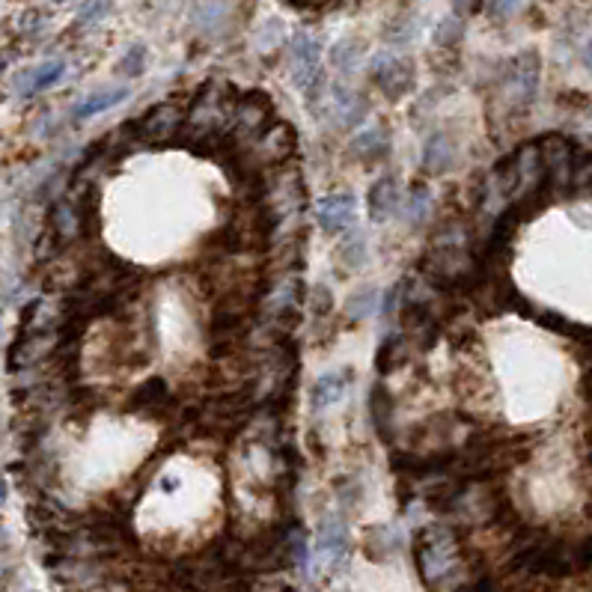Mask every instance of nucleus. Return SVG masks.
Instances as JSON below:
<instances>
[{
  "instance_id": "f257e3e1",
  "label": "nucleus",
  "mask_w": 592,
  "mask_h": 592,
  "mask_svg": "<svg viewBox=\"0 0 592 592\" xmlns=\"http://www.w3.org/2000/svg\"><path fill=\"white\" fill-rule=\"evenodd\" d=\"M458 536L450 527L435 524L420 530L414 542V557H417V569H420V578L428 587L437 592H453L462 580V554H458Z\"/></svg>"
},
{
  "instance_id": "f03ea898",
  "label": "nucleus",
  "mask_w": 592,
  "mask_h": 592,
  "mask_svg": "<svg viewBox=\"0 0 592 592\" xmlns=\"http://www.w3.org/2000/svg\"><path fill=\"white\" fill-rule=\"evenodd\" d=\"M539 75H542V57L536 48H527L522 54L509 57L497 78V99L503 101V114L509 117H524L527 108L533 105L536 89H539ZM506 117V119H509Z\"/></svg>"
},
{
  "instance_id": "7ed1b4c3",
  "label": "nucleus",
  "mask_w": 592,
  "mask_h": 592,
  "mask_svg": "<svg viewBox=\"0 0 592 592\" xmlns=\"http://www.w3.org/2000/svg\"><path fill=\"white\" fill-rule=\"evenodd\" d=\"M128 135L135 140V146H170L176 143L182 128H185V119L179 117V110L173 105H155L149 108L140 119L128 122Z\"/></svg>"
},
{
  "instance_id": "20e7f679",
  "label": "nucleus",
  "mask_w": 592,
  "mask_h": 592,
  "mask_svg": "<svg viewBox=\"0 0 592 592\" xmlns=\"http://www.w3.org/2000/svg\"><path fill=\"white\" fill-rule=\"evenodd\" d=\"M370 78H372V84L379 87L390 101H402L414 89V84H417V69H414V60L411 57L381 51V54L372 57Z\"/></svg>"
},
{
  "instance_id": "39448f33",
  "label": "nucleus",
  "mask_w": 592,
  "mask_h": 592,
  "mask_svg": "<svg viewBox=\"0 0 592 592\" xmlns=\"http://www.w3.org/2000/svg\"><path fill=\"white\" fill-rule=\"evenodd\" d=\"M274 122V105L271 96L265 89H248L239 105H236V117H232V126H236V135H230V140L239 146V137H262L268 126Z\"/></svg>"
},
{
  "instance_id": "423d86ee",
  "label": "nucleus",
  "mask_w": 592,
  "mask_h": 592,
  "mask_svg": "<svg viewBox=\"0 0 592 592\" xmlns=\"http://www.w3.org/2000/svg\"><path fill=\"white\" fill-rule=\"evenodd\" d=\"M539 149H542L548 188L554 193L571 188V167H575L578 143H571L563 135H548V137H539Z\"/></svg>"
},
{
  "instance_id": "0eeeda50",
  "label": "nucleus",
  "mask_w": 592,
  "mask_h": 592,
  "mask_svg": "<svg viewBox=\"0 0 592 592\" xmlns=\"http://www.w3.org/2000/svg\"><path fill=\"white\" fill-rule=\"evenodd\" d=\"M298 149V131H295L292 122L286 119H274L268 131L257 140V167H277V164H289V158Z\"/></svg>"
},
{
  "instance_id": "6e6552de",
  "label": "nucleus",
  "mask_w": 592,
  "mask_h": 592,
  "mask_svg": "<svg viewBox=\"0 0 592 592\" xmlns=\"http://www.w3.org/2000/svg\"><path fill=\"white\" fill-rule=\"evenodd\" d=\"M289 54H292V80L307 93L315 80L324 78L322 69H319V57H322L319 39L307 33V30H298L289 42Z\"/></svg>"
},
{
  "instance_id": "1a4fd4ad",
  "label": "nucleus",
  "mask_w": 592,
  "mask_h": 592,
  "mask_svg": "<svg viewBox=\"0 0 592 592\" xmlns=\"http://www.w3.org/2000/svg\"><path fill=\"white\" fill-rule=\"evenodd\" d=\"M176 405V396H173L170 384L164 379H146L143 384H137L135 390L128 396V411L131 414H140V417H152V420H161L167 417Z\"/></svg>"
},
{
  "instance_id": "9d476101",
  "label": "nucleus",
  "mask_w": 592,
  "mask_h": 592,
  "mask_svg": "<svg viewBox=\"0 0 592 592\" xmlns=\"http://www.w3.org/2000/svg\"><path fill=\"white\" fill-rule=\"evenodd\" d=\"M349 527H345L343 515H328L322 518L319 533H315V559L322 563L324 571H334L336 563L349 554Z\"/></svg>"
},
{
  "instance_id": "9b49d317",
  "label": "nucleus",
  "mask_w": 592,
  "mask_h": 592,
  "mask_svg": "<svg viewBox=\"0 0 592 592\" xmlns=\"http://www.w3.org/2000/svg\"><path fill=\"white\" fill-rule=\"evenodd\" d=\"M354 214H357V200L354 193L343 191V193H328L315 202V221L319 227L328 232V236H340L354 223Z\"/></svg>"
},
{
  "instance_id": "f8f14e48",
  "label": "nucleus",
  "mask_w": 592,
  "mask_h": 592,
  "mask_svg": "<svg viewBox=\"0 0 592 592\" xmlns=\"http://www.w3.org/2000/svg\"><path fill=\"white\" fill-rule=\"evenodd\" d=\"M63 75H66L63 60H45V63H39V66H27L22 71H15V75L9 78V93L13 96H36L39 89L54 87Z\"/></svg>"
},
{
  "instance_id": "ddd939ff",
  "label": "nucleus",
  "mask_w": 592,
  "mask_h": 592,
  "mask_svg": "<svg viewBox=\"0 0 592 592\" xmlns=\"http://www.w3.org/2000/svg\"><path fill=\"white\" fill-rule=\"evenodd\" d=\"M352 158L361 161V164H379V161L387 158L390 152V128L384 122H375V126H366L363 131H357L354 140H352Z\"/></svg>"
},
{
  "instance_id": "4468645a",
  "label": "nucleus",
  "mask_w": 592,
  "mask_h": 592,
  "mask_svg": "<svg viewBox=\"0 0 592 592\" xmlns=\"http://www.w3.org/2000/svg\"><path fill=\"white\" fill-rule=\"evenodd\" d=\"M458 161L456 140L446 131H435L423 146V170L428 176H446Z\"/></svg>"
},
{
  "instance_id": "2eb2a0df",
  "label": "nucleus",
  "mask_w": 592,
  "mask_h": 592,
  "mask_svg": "<svg viewBox=\"0 0 592 592\" xmlns=\"http://www.w3.org/2000/svg\"><path fill=\"white\" fill-rule=\"evenodd\" d=\"M370 423L372 428L379 432L381 441H393V432H396V402H393V393L387 390L384 384H372L370 390Z\"/></svg>"
},
{
  "instance_id": "dca6fc26",
  "label": "nucleus",
  "mask_w": 592,
  "mask_h": 592,
  "mask_svg": "<svg viewBox=\"0 0 592 592\" xmlns=\"http://www.w3.org/2000/svg\"><path fill=\"white\" fill-rule=\"evenodd\" d=\"M366 209H370V218L375 223L387 221L390 214H396L399 209V176L387 173L375 185L370 188V197H366Z\"/></svg>"
},
{
  "instance_id": "f3484780",
  "label": "nucleus",
  "mask_w": 592,
  "mask_h": 592,
  "mask_svg": "<svg viewBox=\"0 0 592 592\" xmlns=\"http://www.w3.org/2000/svg\"><path fill=\"white\" fill-rule=\"evenodd\" d=\"M366 110H370V101H366V96L354 93V89L343 87V89H336V93H334L331 117H334V122H336V128H354V126H361L363 117H366Z\"/></svg>"
},
{
  "instance_id": "a211bd4d",
  "label": "nucleus",
  "mask_w": 592,
  "mask_h": 592,
  "mask_svg": "<svg viewBox=\"0 0 592 592\" xmlns=\"http://www.w3.org/2000/svg\"><path fill=\"white\" fill-rule=\"evenodd\" d=\"M408 354H411V336L396 331V334L387 336V340L381 343L379 354H375V370H379V375H390V372L399 370V366L408 363Z\"/></svg>"
},
{
  "instance_id": "6ab92c4d",
  "label": "nucleus",
  "mask_w": 592,
  "mask_h": 592,
  "mask_svg": "<svg viewBox=\"0 0 592 592\" xmlns=\"http://www.w3.org/2000/svg\"><path fill=\"white\" fill-rule=\"evenodd\" d=\"M51 239H54V248H66L69 241H75L80 236V221H78V209L75 202H57L51 209Z\"/></svg>"
},
{
  "instance_id": "aec40b11",
  "label": "nucleus",
  "mask_w": 592,
  "mask_h": 592,
  "mask_svg": "<svg viewBox=\"0 0 592 592\" xmlns=\"http://www.w3.org/2000/svg\"><path fill=\"white\" fill-rule=\"evenodd\" d=\"M402 542H405V539L399 533V527H393V524H375L363 533V548L372 559L393 557L396 550L402 548Z\"/></svg>"
},
{
  "instance_id": "412c9836",
  "label": "nucleus",
  "mask_w": 592,
  "mask_h": 592,
  "mask_svg": "<svg viewBox=\"0 0 592 592\" xmlns=\"http://www.w3.org/2000/svg\"><path fill=\"white\" fill-rule=\"evenodd\" d=\"M128 99V87H108L99 89V93H89L87 99H80L75 108H71V117L75 119H89L96 114H105V110L122 105Z\"/></svg>"
},
{
  "instance_id": "4be33fe9",
  "label": "nucleus",
  "mask_w": 592,
  "mask_h": 592,
  "mask_svg": "<svg viewBox=\"0 0 592 592\" xmlns=\"http://www.w3.org/2000/svg\"><path fill=\"white\" fill-rule=\"evenodd\" d=\"M352 381V370H343V372H324L322 379H315L313 384V408H331L334 402L343 399L345 387Z\"/></svg>"
},
{
  "instance_id": "5701e85b",
  "label": "nucleus",
  "mask_w": 592,
  "mask_h": 592,
  "mask_svg": "<svg viewBox=\"0 0 592 592\" xmlns=\"http://www.w3.org/2000/svg\"><path fill=\"white\" fill-rule=\"evenodd\" d=\"M432 209H435V197H432V191H428L426 185H417L411 188V193H408V202H405V211H402V221L408 223V227H423V223L432 218Z\"/></svg>"
},
{
  "instance_id": "b1692460",
  "label": "nucleus",
  "mask_w": 592,
  "mask_h": 592,
  "mask_svg": "<svg viewBox=\"0 0 592 592\" xmlns=\"http://www.w3.org/2000/svg\"><path fill=\"white\" fill-rule=\"evenodd\" d=\"M375 310H379V289L375 286H361L345 298V319L349 322L370 319Z\"/></svg>"
},
{
  "instance_id": "393cba45",
  "label": "nucleus",
  "mask_w": 592,
  "mask_h": 592,
  "mask_svg": "<svg viewBox=\"0 0 592 592\" xmlns=\"http://www.w3.org/2000/svg\"><path fill=\"white\" fill-rule=\"evenodd\" d=\"M361 57H363V39H357V36H345L331 48V63L334 69H340L343 75H352L357 63H361Z\"/></svg>"
},
{
  "instance_id": "a878e982",
  "label": "nucleus",
  "mask_w": 592,
  "mask_h": 592,
  "mask_svg": "<svg viewBox=\"0 0 592 592\" xmlns=\"http://www.w3.org/2000/svg\"><path fill=\"white\" fill-rule=\"evenodd\" d=\"M336 262L345 265V271H354L361 268L366 262V239L361 232H349V236H343L340 248H336Z\"/></svg>"
},
{
  "instance_id": "bb28decb",
  "label": "nucleus",
  "mask_w": 592,
  "mask_h": 592,
  "mask_svg": "<svg viewBox=\"0 0 592 592\" xmlns=\"http://www.w3.org/2000/svg\"><path fill=\"white\" fill-rule=\"evenodd\" d=\"M462 36H465V18L462 15H446V18L437 22L432 42H435V48H441V51H453L458 42H462Z\"/></svg>"
},
{
  "instance_id": "cd10ccee",
  "label": "nucleus",
  "mask_w": 592,
  "mask_h": 592,
  "mask_svg": "<svg viewBox=\"0 0 592 592\" xmlns=\"http://www.w3.org/2000/svg\"><path fill=\"white\" fill-rule=\"evenodd\" d=\"M381 36H384L387 45H405L408 39H414L417 36V18H414V13L390 18V22L384 24V33Z\"/></svg>"
},
{
  "instance_id": "c85d7f7f",
  "label": "nucleus",
  "mask_w": 592,
  "mask_h": 592,
  "mask_svg": "<svg viewBox=\"0 0 592 592\" xmlns=\"http://www.w3.org/2000/svg\"><path fill=\"white\" fill-rule=\"evenodd\" d=\"M232 6L227 4H200V6H193V24H197V30H202V33H218V27L223 24V15L230 13Z\"/></svg>"
},
{
  "instance_id": "c756f323",
  "label": "nucleus",
  "mask_w": 592,
  "mask_h": 592,
  "mask_svg": "<svg viewBox=\"0 0 592 592\" xmlns=\"http://www.w3.org/2000/svg\"><path fill=\"white\" fill-rule=\"evenodd\" d=\"M571 188L580 193H592V149L575 152V167H571Z\"/></svg>"
},
{
  "instance_id": "7c9ffc66",
  "label": "nucleus",
  "mask_w": 592,
  "mask_h": 592,
  "mask_svg": "<svg viewBox=\"0 0 592 592\" xmlns=\"http://www.w3.org/2000/svg\"><path fill=\"white\" fill-rule=\"evenodd\" d=\"M146 60H149L146 45L135 42L131 48H126V54L119 57L117 71H119V75H126V78H137V75H143V69H146Z\"/></svg>"
},
{
  "instance_id": "2f4dec72",
  "label": "nucleus",
  "mask_w": 592,
  "mask_h": 592,
  "mask_svg": "<svg viewBox=\"0 0 592 592\" xmlns=\"http://www.w3.org/2000/svg\"><path fill=\"white\" fill-rule=\"evenodd\" d=\"M450 96V87H437V89H428V96H423L420 101H417L414 105V110H411V117H414V122L417 126H420V122L432 114V110L441 105V101Z\"/></svg>"
},
{
  "instance_id": "473e14b6",
  "label": "nucleus",
  "mask_w": 592,
  "mask_h": 592,
  "mask_svg": "<svg viewBox=\"0 0 592 592\" xmlns=\"http://www.w3.org/2000/svg\"><path fill=\"white\" fill-rule=\"evenodd\" d=\"M313 304H315V315H319V319H324V315H328L331 310H334V295H331V289L328 286H315V292H313Z\"/></svg>"
},
{
  "instance_id": "72a5a7b5",
  "label": "nucleus",
  "mask_w": 592,
  "mask_h": 592,
  "mask_svg": "<svg viewBox=\"0 0 592 592\" xmlns=\"http://www.w3.org/2000/svg\"><path fill=\"white\" fill-rule=\"evenodd\" d=\"M108 9H110L108 4H89V6H84V9H80V18H78V22H80V27H89V24H96L99 18L108 13Z\"/></svg>"
},
{
  "instance_id": "f704fd0d",
  "label": "nucleus",
  "mask_w": 592,
  "mask_h": 592,
  "mask_svg": "<svg viewBox=\"0 0 592 592\" xmlns=\"http://www.w3.org/2000/svg\"><path fill=\"white\" fill-rule=\"evenodd\" d=\"M399 298H402V283H396L393 289L384 295V307H381L384 319H390V315L396 313V304H399Z\"/></svg>"
},
{
  "instance_id": "c9c22d12",
  "label": "nucleus",
  "mask_w": 592,
  "mask_h": 592,
  "mask_svg": "<svg viewBox=\"0 0 592 592\" xmlns=\"http://www.w3.org/2000/svg\"><path fill=\"white\" fill-rule=\"evenodd\" d=\"M580 399L592 408V363L584 370V375H580Z\"/></svg>"
},
{
  "instance_id": "e433bc0d",
  "label": "nucleus",
  "mask_w": 592,
  "mask_h": 592,
  "mask_svg": "<svg viewBox=\"0 0 592 592\" xmlns=\"http://www.w3.org/2000/svg\"><path fill=\"white\" fill-rule=\"evenodd\" d=\"M6 503V479H4V471H0V506Z\"/></svg>"
},
{
  "instance_id": "4c0bfd02",
  "label": "nucleus",
  "mask_w": 592,
  "mask_h": 592,
  "mask_svg": "<svg viewBox=\"0 0 592 592\" xmlns=\"http://www.w3.org/2000/svg\"><path fill=\"white\" fill-rule=\"evenodd\" d=\"M584 63H587V69L592 71V42H589V45L584 48Z\"/></svg>"
},
{
  "instance_id": "58836bf2",
  "label": "nucleus",
  "mask_w": 592,
  "mask_h": 592,
  "mask_svg": "<svg viewBox=\"0 0 592 592\" xmlns=\"http://www.w3.org/2000/svg\"><path fill=\"white\" fill-rule=\"evenodd\" d=\"M0 580H4V569H0Z\"/></svg>"
},
{
  "instance_id": "ea45409f",
  "label": "nucleus",
  "mask_w": 592,
  "mask_h": 592,
  "mask_svg": "<svg viewBox=\"0 0 592 592\" xmlns=\"http://www.w3.org/2000/svg\"><path fill=\"white\" fill-rule=\"evenodd\" d=\"M589 467H592V453H589Z\"/></svg>"
}]
</instances>
